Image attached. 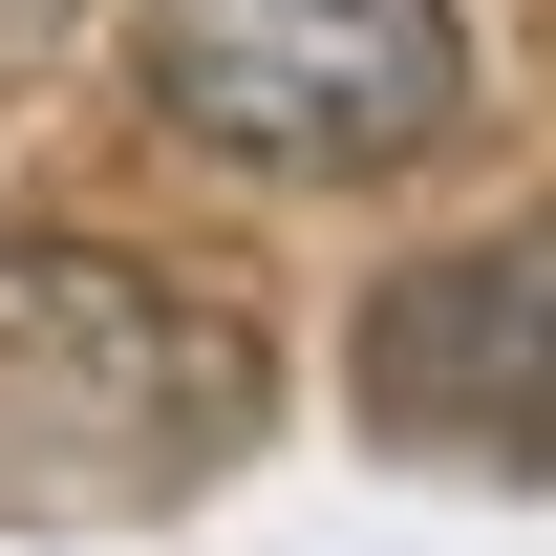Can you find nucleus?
<instances>
[{
	"label": "nucleus",
	"instance_id": "2",
	"mask_svg": "<svg viewBox=\"0 0 556 556\" xmlns=\"http://www.w3.org/2000/svg\"><path fill=\"white\" fill-rule=\"evenodd\" d=\"M257 428V343L108 236H0V450L65 492H172Z\"/></svg>",
	"mask_w": 556,
	"mask_h": 556
},
{
	"label": "nucleus",
	"instance_id": "1",
	"mask_svg": "<svg viewBox=\"0 0 556 556\" xmlns=\"http://www.w3.org/2000/svg\"><path fill=\"white\" fill-rule=\"evenodd\" d=\"M129 86L150 129L214 150V172H428L471 129V22L450 0H150L129 22Z\"/></svg>",
	"mask_w": 556,
	"mask_h": 556
},
{
	"label": "nucleus",
	"instance_id": "3",
	"mask_svg": "<svg viewBox=\"0 0 556 556\" xmlns=\"http://www.w3.org/2000/svg\"><path fill=\"white\" fill-rule=\"evenodd\" d=\"M364 407H386V450L556 471V214H514V236H471V257L386 278V321H364Z\"/></svg>",
	"mask_w": 556,
	"mask_h": 556
}]
</instances>
